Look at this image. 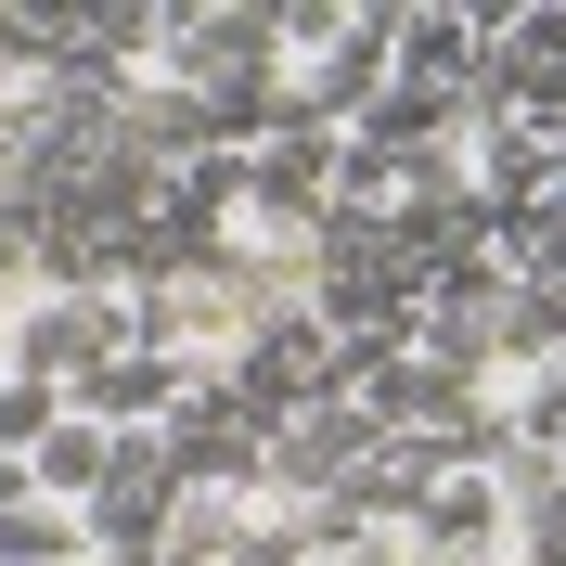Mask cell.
I'll return each mask as SVG.
<instances>
[{
	"label": "cell",
	"mask_w": 566,
	"mask_h": 566,
	"mask_svg": "<svg viewBox=\"0 0 566 566\" xmlns=\"http://www.w3.org/2000/svg\"><path fill=\"white\" fill-rule=\"evenodd\" d=\"M129 348V296L116 283H13L0 296V374H27V387L65 399L91 360Z\"/></svg>",
	"instance_id": "cell-1"
},
{
	"label": "cell",
	"mask_w": 566,
	"mask_h": 566,
	"mask_svg": "<svg viewBox=\"0 0 566 566\" xmlns=\"http://www.w3.org/2000/svg\"><path fill=\"white\" fill-rule=\"evenodd\" d=\"M399 541H412V566H490V554H515V515H502L490 451H476V463H438L424 502L399 515Z\"/></svg>",
	"instance_id": "cell-2"
},
{
	"label": "cell",
	"mask_w": 566,
	"mask_h": 566,
	"mask_svg": "<svg viewBox=\"0 0 566 566\" xmlns=\"http://www.w3.org/2000/svg\"><path fill=\"white\" fill-rule=\"evenodd\" d=\"M476 65H490V13L387 0V77H412V91H476Z\"/></svg>",
	"instance_id": "cell-3"
},
{
	"label": "cell",
	"mask_w": 566,
	"mask_h": 566,
	"mask_svg": "<svg viewBox=\"0 0 566 566\" xmlns=\"http://www.w3.org/2000/svg\"><path fill=\"white\" fill-rule=\"evenodd\" d=\"M168 463H180V490H258V463H271V438H258L232 399H193V412L168 424Z\"/></svg>",
	"instance_id": "cell-4"
},
{
	"label": "cell",
	"mask_w": 566,
	"mask_h": 566,
	"mask_svg": "<svg viewBox=\"0 0 566 566\" xmlns=\"http://www.w3.org/2000/svg\"><path fill=\"white\" fill-rule=\"evenodd\" d=\"M104 463H116V438H104V424L52 412V438L27 451V490H39V502H91V490H104Z\"/></svg>",
	"instance_id": "cell-5"
},
{
	"label": "cell",
	"mask_w": 566,
	"mask_h": 566,
	"mask_svg": "<svg viewBox=\"0 0 566 566\" xmlns=\"http://www.w3.org/2000/svg\"><path fill=\"white\" fill-rule=\"evenodd\" d=\"M0 566H91V515L77 502H0Z\"/></svg>",
	"instance_id": "cell-6"
},
{
	"label": "cell",
	"mask_w": 566,
	"mask_h": 566,
	"mask_svg": "<svg viewBox=\"0 0 566 566\" xmlns=\"http://www.w3.org/2000/svg\"><path fill=\"white\" fill-rule=\"evenodd\" d=\"M52 412H65L52 387H27V374H0V463H27L39 438H52Z\"/></svg>",
	"instance_id": "cell-7"
},
{
	"label": "cell",
	"mask_w": 566,
	"mask_h": 566,
	"mask_svg": "<svg viewBox=\"0 0 566 566\" xmlns=\"http://www.w3.org/2000/svg\"><path fill=\"white\" fill-rule=\"evenodd\" d=\"M490 566H528V554H490Z\"/></svg>",
	"instance_id": "cell-8"
}]
</instances>
